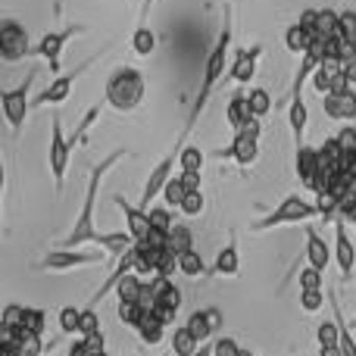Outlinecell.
I'll list each match as a JSON object with an SVG mask.
<instances>
[{"label": "cell", "mask_w": 356, "mask_h": 356, "mask_svg": "<svg viewBox=\"0 0 356 356\" xmlns=\"http://www.w3.org/2000/svg\"><path fill=\"white\" fill-rule=\"evenodd\" d=\"M122 156H129V150H113L106 160H100L97 166L91 169V178H88V188H85V203H81V213L79 219H75L72 232L66 234L63 241H56V247H66V250H79L81 244H97L100 250L113 253V257H125V253L135 247V238H131V232H97V225H94V207H97V194H100V181H104V175L110 172L113 166H116Z\"/></svg>", "instance_id": "obj_1"}, {"label": "cell", "mask_w": 356, "mask_h": 356, "mask_svg": "<svg viewBox=\"0 0 356 356\" xmlns=\"http://www.w3.org/2000/svg\"><path fill=\"white\" fill-rule=\"evenodd\" d=\"M232 38H234V31H232V6H225V10H222V29H219V35H216V44L209 47L207 63H203L200 91H197L194 106H191V116H188V122H184V129H181V138H178V150H181L184 138L191 135V129L197 125V119L203 116L207 104L213 100V94H216V88H219V81L228 79L225 60H228V50H232Z\"/></svg>", "instance_id": "obj_2"}, {"label": "cell", "mask_w": 356, "mask_h": 356, "mask_svg": "<svg viewBox=\"0 0 356 356\" xmlns=\"http://www.w3.org/2000/svg\"><path fill=\"white\" fill-rule=\"evenodd\" d=\"M144 91H147V81H144V72L135 66H119L110 72L106 79V91L104 100L119 113H131L138 104L144 100Z\"/></svg>", "instance_id": "obj_3"}, {"label": "cell", "mask_w": 356, "mask_h": 356, "mask_svg": "<svg viewBox=\"0 0 356 356\" xmlns=\"http://www.w3.org/2000/svg\"><path fill=\"white\" fill-rule=\"evenodd\" d=\"M316 216H322L319 203L307 200V197H300V194H291V197H284L269 216H263L259 222H253V232H272V228L300 225V222L307 225V222L316 219Z\"/></svg>", "instance_id": "obj_4"}, {"label": "cell", "mask_w": 356, "mask_h": 356, "mask_svg": "<svg viewBox=\"0 0 356 356\" xmlns=\"http://www.w3.org/2000/svg\"><path fill=\"white\" fill-rule=\"evenodd\" d=\"M35 79H38V69H29V75H25L22 85H19V88H10V91L0 94L3 119H6V125L13 129V135H19V131H22L25 116H29V110H31L29 94H31V85H35Z\"/></svg>", "instance_id": "obj_5"}, {"label": "cell", "mask_w": 356, "mask_h": 356, "mask_svg": "<svg viewBox=\"0 0 356 356\" xmlns=\"http://www.w3.org/2000/svg\"><path fill=\"white\" fill-rule=\"evenodd\" d=\"M72 141L66 138L63 131V119L54 116L50 122V150H47V160H50V175H54V188L56 194H63V184H66V169H69V156H72Z\"/></svg>", "instance_id": "obj_6"}, {"label": "cell", "mask_w": 356, "mask_h": 356, "mask_svg": "<svg viewBox=\"0 0 356 356\" xmlns=\"http://www.w3.org/2000/svg\"><path fill=\"white\" fill-rule=\"evenodd\" d=\"M79 31H85V25H66V29H60V31H47V35H44L41 41L35 44V50H31V54L41 56V60L50 66V72L60 75L63 50H66V44L72 41V38L79 35Z\"/></svg>", "instance_id": "obj_7"}, {"label": "cell", "mask_w": 356, "mask_h": 356, "mask_svg": "<svg viewBox=\"0 0 356 356\" xmlns=\"http://www.w3.org/2000/svg\"><path fill=\"white\" fill-rule=\"evenodd\" d=\"M31 44H29V31L19 19H3L0 22V56L6 63H19L25 56H31Z\"/></svg>", "instance_id": "obj_8"}, {"label": "cell", "mask_w": 356, "mask_h": 356, "mask_svg": "<svg viewBox=\"0 0 356 356\" xmlns=\"http://www.w3.org/2000/svg\"><path fill=\"white\" fill-rule=\"evenodd\" d=\"M104 263V250H66V247H54L47 257L38 263V269L47 272H69L79 269V266H94Z\"/></svg>", "instance_id": "obj_9"}, {"label": "cell", "mask_w": 356, "mask_h": 356, "mask_svg": "<svg viewBox=\"0 0 356 356\" xmlns=\"http://www.w3.org/2000/svg\"><path fill=\"white\" fill-rule=\"evenodd\" d=\"M97 60V56H91V60H85L79 69H72V72H63V75H56L54 81H50L47 88H44L41 94H38L35 100H31V106H60V104H66V97H69V91H72V85L81 79V72H88L91 69V63Z\"/></svg>", "instance_id": "obj_10"}, {"label": "cell", "mask_w": 356, "mask_h": 356, "mask_svg": "<svg viewBox=\"0 0 356 356\" xmlns=\"http://www.w3.org/2000/svg\"><path fill=\"white\" fill-rule=\"evenodd\" d=\"M259 56H263V44H253V47H238L234 50V60L228 63V79L234 85H250L253 75H257Z\"/></svg>", "instance_id": "obj_11"}, {"label": "cell", "mask_w": 356, "mask_h": 356, "mask_svg": "<svg viewBox=\"0 0 356 356\" xmlns=\"http://www.w3.org/2000/svg\"><path fill=\"white\" fill-rule=\"evenodd\" d=\"M175 160H178V150H172V154L166 156V160H160L154 166V172H150V178H147V184H144V191H141V200H138V207L141 209H150V203L156 200V197L166 191V184L172 181V166H175Z\"/></svg>", "instance_id": "obj_12"}, {"label": "cell", "mask_w": 356, "mask_h": 356, "mask_svg": "<svg viewBox=\"0 0 356 356\" xmlns=\"http://www.w3.org/2000/svg\"><path fill=\"white\" fill-rule=\"evenodd\" d=\"M313 88L319 91V97H325V94H334V91H344V88H350V81H347V75H344V63H338V60H325L319 69H316V75H313Z\"/></svg>", "instance_id": "obj_13"}, {"label": "cell", "mask_w": 356, "mask_h": 356, "mask_svg": "<svg viewBox=\"0 0 356 356\" xmlns=\"http://www.w3.org/2000/svg\"><path fill=\"white\" fill-rule=\"evenodd\" d=\"M322 110H325L328 119L334 122H353L356 119V91L353 88H344V91H334L322 97Z\"/></svg>", "instance_id": "obj_14"}, {"label": "cell", "mask_w": 356, "mask_h": 356, "mask_svg": "<svg viewBox=\"0 0 356 356\" xmlns=\"http://www.w3.org/2000/svg\"><path fill=\"white\" fill-rule=\"evenodd\" d=\"M300 25L313 31L316 41H332L338 38V13L334 10H307L300 16Z\"/></svg>", "instance_id": "obj_15"}, {"label": "cell", "mask_w": 356, "mask_h": 356, "mask_svg": "<svg viewBox=\"0 0 356 356\" xmlns=\"http://www.w3.org/2000/svg\"><path fill=\"white\" fill-rule=\"evenodd\" d=\"M334 259H338L341 272H344V282H350L353 266H356V247L350 244L344 219H334Z\"/></svg>", "instance_id": "obj_16"}, {"label": "cell", "mask_w": 356, "mask_h": 356, "mask_svg": "<svg viewBox=\"0 0 356 356\" xmlns=\"http://www.w3.org/2000/svg\"><path fill=\"white\" fill-rule=\"evenodd\" d=\"M222 160H234L238 166H253L259 156V141L250 135H241V131H234L232 144H228L225 150H219Z\"/></svg>", "instance_id": "obj_17"}, {"label": "cell", "mask_w": 356, "mask_h": 356, "mask_svg": "<svg viewBox=\"0 0 356 356\" xmlns=\"http://www.w3.org/2000/svg\"><path fill=\"white\" fill-rule=\"evenodd\" d=\"M184 325H188V332L194 334L197 341H200V344H207L209 338H213V332L216 328L222 325V313L216 307H207V309H194V313L188 316V322H184Z\"/></svg>", "instance_id": "obj_18"}, {"label": "cell", "mask_w": 356, "mask_h": 356, "mask_svg": "<svg viewBox=\"0 0 356 356\" xmlns=\"http://www.w3.org/2000/svg\"><path fill=\"white\" fill-rule=\"evenodd\" d=\"M116 207L122 209V216H125V232H131V238H135V241H144L150 232H154L147 209L131 207V203L125 200V197H116Z\"/></svg>", "instance_id": "obj_19"}, {"label": "cell", "mask_w": 356, "mask_h": 356, "mask_svg": "<svg viewBox=\"0 0 356 356\" xmlns=\"http://www.w3.org/2000/svg\"><path fill=\"white\" fill-rule=\"evenodd\" d=\"M297 178H300L303 188L316 191V175H319V150L316 147H297Z\"/></svg>", "instance_id": "obj_20"}, {"label": "cell", "mask_w": 356, "mask_h": 356, "mask_svg": "<svg viewBox=\"0 0 356 356\" xmlns=\"http://www.w3.org/2000/svg\"><path fill=\"white\" fill-rule=\"evenodd\" d=\"M307 263L313 266V269L325 272L328 263H332V247L325 244V238H322L316 228L307 225Z\"/></svg>", "instance_id": "obj_21"}, {"label": "cell", "mask_w": 356, "mask_h": 356, "mask_svg": "<svg viewBox=\"0 0 356 356\" xmlns=\"http://www.w3.org/2000/svg\"><path fill=\"white\" fill-rule=\"evenodd\" d=\"M225 119H228V125H232L234 131H241L253 119L250 106H247V94L244 91H234L232 94V100H228V106H225Z\"/></svg>", "instance_id": "obj_22"}, {"label": "cell", "mask_w": 356, "mask_h": 356, "mask_svg": "<svg viewBox=\"0 0 356 356\" xmlns=\"http://www.w3.org/2000/svg\"><path fill=\"white\" fill-rule=\"evenodd\" d=\"M313 44H316L313 31H309L307 25H300V22H294L288 31H284V47H288L291 54H297V56L309 54V50H313Z\"/></svg>", "instance_id": "obj_23"}, {"label": "cell", "mask_w": 356, "mask_h": 356, "mask_svg": "<svg viewBox=\"0 0 356 356\" xmlns=\"http://www.w3.org/2000/svg\"><path fill=\"white\" fill-rule=\"evenodd\" d=\"M238 269H241V257H238V244L234 241H228L225 247L219 250V257H216V263H213V275H238Z\"/></svg>", "instance_id": "obj_24"}, {"label": "cell", "mask_w": 356, "mask_h": 356, "mask_svg": "<svg viewBox=\"0 0 356 356\" xmlns=\"http://www.w3.org/2000/svg\"><path fill=\"white\" fill-rule=\"evenodd\" d=\"M288 125L294 131L297 147H303V135H307V104H303V94L288 104Z\"/></svg>", "instance_id": "obj_25"}, {"label": "cell", "mask_w": 356, "mask_h": 356, "mask_svg": "<svg viewBox=\"0 0 356 356\" xmlns=\"http://www.w3.org/2000/svg\"><path fill=\"white\" fill-rule=\"evenodd\" d=\"M172 356H194L197 350H200V341L194 338V334L188 332V325H181V328H175L172 332Z\"/></svg>", "instance_id": "obj_26"}, {"label": "cell", "mask_w": 356, "mask_h": 356, "mask_svg": "<svg viewBox=\"0 0 356 356\" xmlns=\"http://www.w3.org/2000/svg\"><path fill=\"white\" fill-rule=\"evenodd\" d=\"M131 50L138 56H150L156 50V35H154V29H147V22H138L135 35H131Z\"/></svg>", "instance_id": "obj_27"}, {"label": "cell", "mask_w": 356, "mask_h": 356, "mask_svg": "<svg viewBox=\"0 0 356 356\" xmlns=\"http://www.w3.org/2000/svg\"><path fill=\"white\" fill-rule=\"evenodd\" d=\"M141 291H144V282L138 278V272L125 275L122 282L116 284V297H119V303H138V300H141Z\"/></svg>", "instance_id": "obj_28"}, {"label": "cell", "mask_w": 356, "mask_h": 356, "mask_svg": "<svg viewBox=\"0 0 356 356\" xmlns=\"http://www.w3.org/2000/svg\"><path fill=\"white\" fill-rule=\"evenodd\" d=\"M247 106H250V113L257 119H266L272 113V94L266 91V88H250V94H247Z\"/></svg>", "instance_id": "obj_29"}, {"label": "cell", "mask_w": 356, "mask_h": 356, "mask_svg": "<svg viewBox=\"0 0 356 356\" xmlns=\"http://www.w3.org/2000/svg\"><path fill=\"white\" fill-rule=\"evenodd\" d=\"M203 160H207L203 150L194 147V144L178 150V169H181V172H203Z\"/></svg>", "instance_id": "obj_30"}, {"label": "cell", "mask_w": 356, "mask_h": 356, "mask_svg": "<svg viewBox=\"0 0 356 356\" xmlns=\"http://www.w3.org/2000/svg\"><path fill=\"white\" fill-rule=\"evenodd\" d=\"M169 250L175 253V257H181V253H188V250H194V234H191V228L188 225H175L172 232H169Z\"/></svg>", "instance_id": "obj_31"}, {"label": "cell", "mask_w": 356, "mask_h": 356, "mask_svg": "<svg viewBox=\"0 0 356 356\" xmlns=\"http://www.w3.org/2000/svg\"><path fill=\"white\" fill-rule=\"evenodd\" d=\"M163 332H166V325H163L160 319H154V316H144V322H141V328H138V334H141V341L147 347H156L163 341Z\"/></svg>", "instance_id": "obj_32"}, {"label": "cell", "mask_w": 356, "mask_h": 356, "mask_svg": "<svg viewBox=\"0 0 356 356\" xmlns=\"http://www.w3.org/2000/svg\"><path fill=\"white\" fill-rule=\"evenodd\" d=\"M178 272L188 275V278H200L203 272H207V263H203V257L197 250H188V253L178 257Z\"/></svg>", "instance_id": "obj_33"}, {"label": "cell", "mask_w": 356, "mask_h": 356, "mask_svg": "<svg viewBox=\"0 0 356 356\" xmlns=\"http://www.w3.org/2000/svg\"><path fill=\"white\" fill-rule=\"evenodd\" d=\"M316 341H319V347L341 344V316L338 313H334V319H325L316 328Z\"/></svg>", "instance_id": "obj_34"}, {"label": "cell", "mask_w": 356, "mask_h": 356, "mask_svg": "<svg viewBox=\"0 0 356 356\" xmlns=\"http://www.w3.org/2000/svg\"><path fill=\"white\" fill-rule=\"evenodd\" d=\"M338 144H341V150H344V172H347L356 160V129L353 125H344V129L338 131Z\"/></svg>", "instance_id": "obj_35"}, {"label": "cell", "mask_w": 356, "mask_h": 356, "mask_svg": "<svg viewBox=\"0 0 356 356\" xmlns=\"http://www.w3.org/2000/svg\"><path fill=\"white\" fill-rule=\"evenodd\" d=\"M119 322H122V325H129V328H141V322H144V309H141V303H119Z\"/></svg>", "instance_id": "obj_36"}, {"label": "cell", "mask_w": 356, "mask_h": 356, "mask_svg": "<svg viewBox=\"0 0 356 356\" xmlns=\"http://www.w3.org/2000/svg\"><path fill=\"white\" fill-rule=\"evenodd\" d=\"M56 319H60V332L63 334H79L81 332V309L79 307H63Z\"/></svg>", "instance_id": "obj_37"}, {"label": "cell", "mask_w": 356, "mask_h": 356, "mask_svg": "<svg viewBox=\"0 0 356 356\" xmlns=\"http://www.w3.org/2000/svg\"><path fill=\"white\" fill-rule=\"evenodd\" d=\"M22 325L29 328L31 334H41V338H44V332H47V313H44V309H38V307H25Z\"/></svg>", "instance_id": "obj_38"}, {"label": "cell", "mask_w": 356, "mask_h": 356, "mask_svg": "<svg viewBox=\"0 0 356 356\" xmlns=\"http://www.w3.org/2000/svg\"><path fill=\"white\" fill-rule=\"evenodd\" d=\"M97 116H100V104H97V106H91V110L85 113V119H81V122H79V129L72 131V138H69V141H72V147H79V144H85L88 131H91V125L97 122Z\"/></svg>", "instance_id": "obj_39"}, {"label": "cell", "mask_w": 356, "mask_h": 356, "mask_svg": "<svg viewBox=\"0 0 356 356\" xmlns=\"http://www.w3.org/2000/svg\"><path fill=\"white\" fill-rule=\"evenodd\" d=\"M184 194H188V188H184V181L175 175L172 181L166 184V191H163V200H166L169 209H178V207H181V200H184Z\"/></svg>", "instance_id": "obj_40"}, {"label": "cell", "mask_w": 356, "mask_h": 356, "mask_svg": "<svg viewBox=\"0 0 356 356\" xmlns=\"http://www.w3.org/2000/svg\"><path fill=\"white\" fill-rule=\"evenodd\" d=\"M203 207H207V197H203V191H188L178 209H181L184 216H191V219H194V216L203 213Z\"/></svg>", "instance_id": "obj_41"}, {"label": "cell", "mask_w": 356, "mask_h": 356, "mask_svg": "<svg viewBox=\"0 0 356 356\" xmlns=\"http://www.w3.org/2000/svg\"><path fill=\"white\" fill-rule=\"evenodd\" d=\"M150 213V225L156 228V232H172L175 228V222H172V213H169V207H150L147 209Z\"/></svg>", "instance_id": "obj_42"}, {"label": "cell", "mask_w": 356, "mask_h": 356, "mask_svg": "<svg viewBox=\"0 0 356 356\" xmlns=\"http://www.w3.org/2000/svg\"><path fill=\"white\" fill-rule=\"evenodd\" d=\"M104 332L100 328V316H97V307H81V338H88V334H97Z\"/></svg>", "instance_id": "obj_43"}, {"label": "cell", "mask_w": 356, "mask_h": 356, "mask_svg": "<svg viewBox=\"0 0 356 356\" xmlns=\"http://www.w3.org/2000/svg\"><path fill=\"white\" fill-rule=\"evenodd\" d=\"M338 38H344V41H356V10L338 13Z\"/></svg>", "instance_id": "obj_44"}, {"label": "cell", "mask_w": 356, "mask_h": 356, "mask_svg": "<svg viewBox=\"0 0 356 356\" xmlns=\"http://www.w3.org/2000/svg\"><path fill=\"white\" fill-rule=\"evenodd\" d=\"M322 307H325V294H322V288L300 291V309L303 313H319Z\"/></svg>", "instance_id": "obj_45"}, {"label": "cell", "mask_w": 356, "mask_h": 356, "mask_svg": "<svg viewBox=\"0 0 356 356\" xmlns=\"http://www.w3.org/2000/svg\"><path fill=\"white\" fill-rule=\"evenodd\" d=\"M322 275H325V272L313 269V266L300 269V291H316V288H322Z\"/></svg>", "instance_id": "obj_46"}, {"label": "cell", "mask_w": 356, "mask_h": 356, "mask_svg": "<svg viewBox=\"0 0 356 356\" xmlns=\"http://www.w3.org/2000/svg\"><path fill=\"white\" fill-rule=\"evenodd\" d=\"M175 272H178V257L166 247V250H163L160 266H156V275H163V278H175Z\"/></svg>", "instance_id": "obj_47"}, {"label": "cell", "mask_w": 356, "mask_h": 356, "mask_svg": "<svg viewBox=\"0 0 356 356\" xmlns=\"http://www.w3.org/2000/svg\"><path fill=\"white\" fill-rule=\"evenodd\" d=\"M22 316H25V307L10 303V307L3 309V322H0V325H3V328H19V325H22Z\"/></svg>", "instance_id": "obj_48"}, {"label": "cell", "mask_w": 356, "mask_h": 356, "mask_svg": "<svg viewBox=\"0 0 356 356\" xmlns=\"http://www.w3.org/2000/svg\"><path fill=\"white\" fill-rule=\"evenodd\" d=\"M213 347H216V356H241L244 353V347H241L234 338H219Z\"/></svg>", "instance_id": "obj_49"}, {"label": "cell", "mask_w": 356, "mask_h": 356, "mask_svg": "<svg viewBox=\"0 0 356 356\" xmlns=\"http://www.w3.org/2000/svg\"><path fill=\"white\" fill-rule=\"evenodd\" d=\"M338 219H344V222H356V194H347L344 200H341V207H338Z\"/></svg>", "instance_id": "obj_50"}, {"label": "cell", "mask_w": 356, "mask_h": 356, "mask_svg": "<svg viewBox=\"0 0 356 356\" xmlns=\"http://www.w3.org/2000/svg\"><path fill=\"white\" fill-rule=\"evenodd\" d=\"M150 316H154V319H160L163 325L169 328V325H175V316H178V309H169V307H163V303H160V307H156Z\"/></svg>", "instance_id": "obj_51"}, {"label": "cell", "mask_w": 356, "mask_h": 356, "mask_svg": "<svg viewBox=\"0 0 356 356\" xmlns=\"http://www.w3.org/2000/svg\"><path fill=\"white\" fill-rule=\"evenodd\" d=\"M66 356H91V347H88V341L79 334V341H72V344H69Z\"/></svg>", "instance_id": "obj_52"}, {"label": "cell", "mask_w": 356, "mask_h": 356, "mask_svg": "<svg viewBox=\"0 0 356 356\" xmlns=\"http://www.w3.org/2000/svg\"><path fill=\"white\" fill-rule=\"evenodd\" d=\"M88 347H91V353H97V350H106V338H104V332H97V334H88Z\"/></svg>", "instance_id": "obj_53"}, {"label": "cell", "mask_w": 356, "mask_h": 356, "mask_svg": "<svg viewBox=\"0 0 356 356\" xmlns=\"http://www.w3.org/2000/svg\"><path fill=\"white\" fill-rule=\"evenodd\" d=\"M181 300H184V297H181V291L172 288V291H169V294H166V300H163V307H169V309H181Z\"/></svg>", "instance_id": "obj_54"}, {"label": "cell", "mask_w": 356, "mask_h": 356, "mask_svg": "<svg viewBox=\"0 0 356 356\" xmlns=\"http://www.w3.org/2000/svg\"><path fill=\"white\" fill-rule=\"evenodd\" d=\"M178 178L184 181V188L188 191H200V172H181Z\"/></svg>", "instance_id": "obj_55"}, {"label": "cell", "mask_w": 356, "mask_h": 356, "mask_svg": "<svg viewBox=\"0 0 356 356\" xmlns=\"http://www.w3.org/2000/svg\"><path fill=\"white\" fill-rule=\"evenodd\" d=\"M319 356H344L341 344H328V347H319Z\"/></svg>", "instance_id": "obj_56"}, {"label": "cell", "mask_w": 356, "mask_h": 356, "mask_svg": "<svg viewBox=\"0 0 356 356\" xmlns=\"http://www.w3.org/2000/svg\"><path fill=\"white\" fill-rule=\"evenodd\" d=\"M344 75H347V81H350V85H356V60L344 63Z\"/></svg>", "instance_id": "obj_57"}, {"label": "cell", "mask_w": 356, "mask_h": 356, "mask_svg": "<svg viewBox=\"0 0 356 356\" xmlns=\"http://www.w3.org/2000/svg\"><path fill=\"white\" fill-rule=\"evenodd\" d=\"M150 6H154V0H144V3H141V16H138V22H147V13H150Z\"/></svg>", "instance_id": "obj_58"}, {"label": "cell", "mask_w": 356, "mask_h": 356, "mask_svg": "<svg viewBox=\"0 0 356 356\" xmlns=\"http://www.w3.org/2000/svg\"><path fill=\"white\" fill-rule=\"evenodd\" d=\"M194 356H216V347L213 344H200V350H197Z\"/></svg>", "instance_id": "obj_59"}, {"label": "cell", "mask_w": 356, "mask_h": 356, "mask_svg": "<svg viewBox=\"0 0 356 356\" xmlns=\"http://www.w3.org/2000/svg\"><path fill=\"white\" fill-rule=\"evenodd\" d=\"M347 325H350V332H353V328H356V319H350V322H347Z\"/></svg>", "instance_id": "obj_60"}, {"label": "cell", "mask_w": 356, "mask_h": 356, "mask_svg": "<svg viewBox=\"0 0 356 356\" xmlns=\"http://www.w3.org/2000/svg\"><path fill=\"white\" fill-rule=\"evenodd\" d=\"M353 228H356V222H353Z\"/></svg>", "instance_id": "obj_61"}, {"label": "cell", "mask_w": 356, "mask_h": 356, "mask_svg": "<svg viewBox=\"0 0 356 356\" xmlns=\"http://www.w3.org/2000/svg\"><path fill=\"white\" fill-rule=\"evenodd\" d=\"M353 44H356V41H353Z\"/></svg>", "instance_id": "obj_62"}]
</instances>
